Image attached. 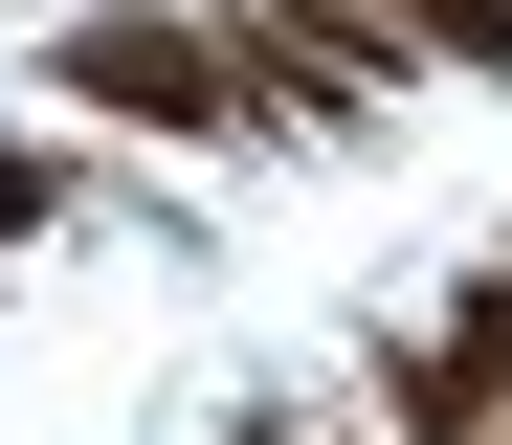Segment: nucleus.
<instances>
[{"label":"nucleus","mask_w":512,"mask_h":445,"mask_svg":"<svg viewBox=\"0 0 512 445\" xmlns=\"http://www.w3.org/2000/svg\"><path fill=\"white\" fill-rule=\"evenodd\" d=\"M45 89L90 134H156V156H245V134H268V89L223 67L201 0H67V23H45Z\"/></svg>","instance_id":"f257e3e1"},{"label":"nucleus","mask_w":512,"mask_h":445,"mask_svg":"<svg viewBox=\"0 0 512 445\" xmlns=\"http://www.w3.org/2000/svg\"><path fill=\"white\" fill-rule=\"evenodd\" d=\"M223 67L268 89V112H312V134H357V112L423 89V45L379 23V0H223Z\"/></svg>","instance_id":"f03ea898"},{"label":"nucleus","mask_w":512,"mask_h":445,"mask_svg":"<svg viewBox=\"0 0 512 445\" xmlns=\"http://www.w3.org/2000/svg\"><path fill=\"white\" fill-rule=\"evenodd\" d=\"M379 23L423 45V89H446V67H468V89H512V0H379Z\"/></svg>","instance_id":"7ed1b4c3"},{"label":"nucleus","mask_w":512,"mask_h":445,"mask_svg":"<svg viewBox=\"0 0 512 445\" xmlns=\"http://www.w3.org/2000/svg\"><path fill=\"white\" fill-rule=\"evenodd\" d=\"M446 379H468V401H490V423H512V245H490V267H468V290H446Z\"/></svg>","instance_id":"20e7f679"},{"label":"nucleus","mask_w":512,"mask_h":445,"mask_svg":"<svg viewBox=\"0 0 512 445\" xmlns=\"http://www.w3.org/2000/svg\"><path fill=\"white\" fill-rule=\"evenodd\" d=\"M67 223V134H0V245H45Z\"/></svg>","instance_id":"39448f33"},{"label":"nucleus","mask_w":512,"mask_h":445,"mask_svg":"<svg viewBox=\"0 0 512 445\" xmlns=\"http://www.w3.org/2000/svg\"><path fill=\"white\" fill-rule=\"evenodd\" d=\"M245 445H312V423H245Z\"/></svg>","instance_id":"423d86ee"},{"label":"nucleus","mask_w":512,"mask_h":445,"mask_svg":"<svg viewBox=\"0 0 512 445\" xmlns=\"http://www.w3.org/2000/svg\"><path fill=\"white\" fill-rule=\"evenodd\" d=\"M490 445H512V423H490Z\"/></svg>","instance_id":"0eeeda50"}]
</instances>
